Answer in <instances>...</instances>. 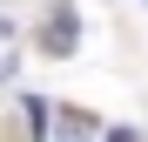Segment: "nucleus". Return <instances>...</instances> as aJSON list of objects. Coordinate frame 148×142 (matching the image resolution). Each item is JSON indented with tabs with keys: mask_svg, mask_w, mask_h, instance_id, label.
I'll return each instance as SVG.
<instances>
[{
	"mask_svg": "<svg viewBox=\"0 0 148 142\" xmlns=\"http://www.w3.org/2000/svg\"><path fill=\"white\" fill-rule=\"evenodd\" d=\"M108 142H141V135L135 129H108Z\"/></svg>",
	"mask_w": 148,
	"mask_h": 142,
	"instance_id": "20e7f679",
	"label": "nucleus"
},
{
	"mask_svg": "<svg viewBox=\"0 0 148 142\" xmlns=\"http://www.w3.org/2000/svg\"><path fill=\"white\" fill-rule=\"evenodd\" d=\"M27 129H34V142H47V129H54V108L40 95H27Z\"/></svg>",
	"mask_w": 148,
	"mask_h": 142,
	"instance_id": "f03ea898",
	"label": "nucleus"
},
{
	"mask_svg": "<svg viewBox=\"0 0 148 142\" xmlns=\"http://www.w3.org/2000/svg\"><path fill=\"white\" fill-rule=\"evenodd\" d=\"M54 142H94V122L67 108V115H61V135H54Z\"/></svg>",
	"mask_w": 148,
	"mask_h": 142,
	"instance_id": "7ed1b4c3",
	"label": "nucleus"
},
{
	"mask_svg": "<svg viewBox=\"0 0 148 142\" xmlns=\"http://www.w3.org/2000/svg\"><path fill=\"white\" fill-rule=\"evenodd\" d=\"M74 27H81V20H74V7L61 0V7L47 14V27H40V47L47 54H74Z\"/></svg>",
	"mask_w": 148,
	"mask_h": 142,
	"instance_id": "f257e3e1",
	"label": "nucleus"
}]
</instances>
